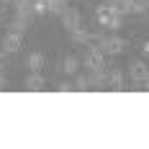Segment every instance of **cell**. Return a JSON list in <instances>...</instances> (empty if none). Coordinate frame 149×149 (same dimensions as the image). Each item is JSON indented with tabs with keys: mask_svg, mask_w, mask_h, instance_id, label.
Segmentation results:
<instances>
[{
	"mask_svg": "<svg viewBox=\"0 0 149 149\" xmlns=\"http://www.w3.org/2000/svg\"><path fill=\"white\" fill-rule=\"evenodd\" d=\"M3 3H10V0H3Z\"/></svg>",
	"mask_w": 149,
	"mask_h": 149,
	"instance_id": "obj_25",
	"label": "cell"
},
{
	"mask_svg": "<svg viewBox=\"0 0 149 149\" xmlns=\"http://www.w3.org/2000/svg\"><path fill=\"white\" fill-rule=\"evenodd\" d=\"M46 80L41 77V72H31L29 77H26V90H44Z\"/></svg>",
	"mask_w": 149,
	"mask_h": 149,
	"instance_id": "obj_10",
	"label": "cell"
},
{
	"mask_svg": "<svg viewBox=\"0 0 149 149\" xmlns=\"http://www.w3.org/2000/svg\"><path fill=\"white\" fill-rule=\"evenodd\" d=\"M129 74H131V80H134V85H131L134 90L147 88V82H149V70H147V64H144V62L134 59V62H131V67H129Z\"/></svg>",
	"mask_w": 149,
	"mask_h": 149,
	"instance_id": "obj_2",
	"label": "cell"
},
{
	"mask_svg": "<svg viewBox=\"0 0 149 149\" xmlns=\"http://www.w3.org/2000/svg\"><path fill=\"white\" fill-rule=\"evenodd\" d=\"M31 23H33V10H31V8L15 10V18H13V23H10V31H21V33H23Z\"/></svg>",
	"mask_w": 149,
	"mask_h": 149,
	"instance_id": "obj_5",
	"label": "cell"
},
{
	"mask_svg": "<svg viewBox=\"0 0 149 149\" xmlns=\"http://www.w3.org/2000/svg\"><path fill=\"white\" fill-rule=\"evenodd\" d=\"M116 10H118L121 15H126V13H131V0H108Z\"/></svg>",
	"mask_w": 149,
	"mask_h": 149,
	"instance_id": "obj_15",
	"label": "cell"
},
{
	"mask_svg": "<svg viewBox=\"0 0 149 149\" xmlns=\"http://www.w3.org/2000/svg\"><path fill=\"white\" fill-rule=\"evenodd\" d=\"M147 5H149V0H131V13H136V15L147 13Z\"/></svg>",
	"mask_w": 149,
	"mask_h": 149,
	"instance_id": "obj_17",
	"label": "cell"
},
{
	"mask_svg": "<svg viewBox=\"0 0 149 149\" xmlns=\"http://www.w3.org/2000/svg\"><path fill=\"white\" fill-rule=\"evenodd\" d=\"M3 5H5V3H3V0H0V10H3Z\"/></svg>",
	"mask_w": 149,
	"mask_h": 149,
	"instance_id": "obj_24",
	"label": "cell"
},
{
	"mask_svg": "<svg viewBox=\"0 0 149 149\" xmlns=\"http://www.w3.org/2000/svg\"><path fill=\"white\" fill-rule=\"evenodd\" d=\"M77 67H80V59L77 57H64V64H62V72L67 74V77H72V74H77Z\"/></svg>",
	"mask_w": 149,
	"mask_h": 149,
	"instance_id": "obj_11",
	"label": "cell"
},
{
	"mask_svg": "<svg viewBox=\"0 0 149 149\" xmlns=\"http://www.w3.org/2000/svg\"><path fill=\"white\" fill-rule=\"evenodd\" d=\"M108 85L113 90H126L129 88V82H126V74L121 72V70H113V72L108 74Z\"/></svg>",
	"mask_w": 149,
	"mask_h": 149,
	"instance_id": "obj_9",
	"label": "cell"
},
{
	"mask_svg": "<svg viewBox=\"0 0 149 149\" xmlns=\"http://www.w3.org/2000/svg\"><path fill=\"white\" fill-rule=\"evenodd\" d=\"M5 57H8V54H5V52H3V49H0V70H3V67H5V64H8V59H5Z\"/></svg>",
	"mask_w": 149,
	"mask_h": 149,
	"instance_id": "obj_22",
	"label": "cell"
},
{
	"mask_svg": "<svg viewBox=\"0 0 149 149\" xmlns=\"http://www.w3.org/2000/svg\"><path fill=\"white\" fill-rule=\"evenodd\" d=\"M98 49L103 52L105 57H118L121 52L126 49V41L121 36H100L98 39Z\"/></svg>",
	"mask_w": 149,
	"mask_h": 149,
	"instance_id": "obj_1",
	"label": "cell"
},
{
	"mask_svg": "<svg viewBox=\"0 0 149 149\" xmlns=\"http://www.w3.org/2000/svg\"><path fill=\"white\" fill-rule=\"evenodd\" d=\"M10 3L15 5V10H23V8H31L33 5V0H10Z\"/></svg>",
	"mask_w": 149,
	"mask_h": 149,
	"instance_id": "obj_20",
	"label": "cell"
},
{
	"mask_svg": "<svg viewBox=\"0 0 149 149\" xmlns=\"http://www.w3.org/2000/svg\"><path fill=\"white\" fill-rule=\"evenodd\" d=\"M121 26H123V15H113V18H111V21H108V23H105V29H111V31H118Z\"/></svg>",
	"mask_w": 149,
	"mask_h": 149,
	"instance_id": "obj_19",
	"label": "cell"
},
{
	"mask_svg": "<svg viewBox=\"0 0 149 149\" xmlns=\"http://www.w3.org/2000/svg\"><path fill=\"white\" fill-rule=\"evenodd\" d=\"M70 33H72V41H74V44H90V41H93V33L85 31V29H80V26H77L74 31H70Z\"/></svg>",
	"mask_w": 149,
	"mask_h": 149,
	"instance_id": "obj_13",
	"label": "cell"
},
{
	"mask_svg": "<svg viewBox=\"0 0 149 149\" xmlns=\"http://www.w3.org/2000/svg\"><path fill=\"white\" fill-rule=\"evenodd\" d=\"M5 85H8V77H5V74H3V72H0V90H3V88H5Z\"/></svg>",
	"mask_w": 149,
	"mask_h": 149,
	"instance_id": "obj_23",
	"label": "cell"
},
{
	"mask_svg": "<svg viewBox=\"0 0 149 149\" xmlns=\"http://www.w3.org/2000/svg\"><path fill=\"white\" fill-rule=\"evenodd\" d=\"M82 64L88 67L90 72H98V70H105V54L98 49V46H90L82 57Z\"/></svg>",
	"mask_w": 149,
	"mask_h": 149,
	"instance_id": "obj_3",
	"label": "cell"
},
{
	"mask_svg": "<svg viewBox=\"0 0 149 149\" xmlns=\"http://www.w3.org/2000/svg\"><path fill=\"white\" fill-rule=\"evenodd\" d=\"M88 82H90V90H105V88H108V74H105V70L93 72L88 77Z\"/></svg>",
	"mask_w": 149,
	"mask_h": 149,
	"instance_id": "obj_8",
	"label": "cell"
},
{
	"mask_svg": "<svg viewBox=\"0 0 149 149\" xmlns=\"http://www.w3.org/2000/svg\"><path fill=\"white\" fill-rule=\"evenodd\" d=\"M26 64H29L31 72H41V67H44V54H41V52H33L29 59H26Z\"/></svg>",
	"mask_w": 149,
	"mask_h": 149,
	"instance_id": "obj_12",
	"label": "cell"
},
{
	"mask_svg": "<svg viewBox=\"0 0 149 149\" xmlns=\"http://www.w3.org/2000/svg\"><path fill=\"white\" fill-rule=\"evenodd\" d=\"M21 46H23V33H21V31H8V33L3 36V52H5V54L21 52Z\"/></svg>",
	"mask_w": 149,
	"mask_h": 149,
	"instance_id": "obj_4",
	"label": "cell"
},
{
	"mask_svg": "<svg viewBox=\"0 0 149 149\" xmlns=\"http://www.w3.org/2000/svg\"><path fill=\"white\" fill-rule=\"evenodd\" d=\"M72 85H70V82H57V93H72Z\"/></svg>",
	"mask_w": 149,
	"mask_h": 149,
	"instance_id": "obj_21",
	"label": "cell"
},
{
	"mask_svg": "<svg viewBox=\"0 0 149 149\" xmlns=\"http://www.w3.org/2000/svg\"><path fill=\"white\" fill-rule=\"evenodd\" d=\"M74 77V82H72V88L80 93V90H90V82H88V74H72Z\"/></svg>",
	"mask_w": 149,
	"mask_h": 149,
	"instance_id": "obj_16",
	"label": "cell"
},
{
	"mask_svg": "<svg viewBox=\"0 0 149 149\" xmlns=\"http://www.w3.org/2000/svg\"><path fill=\"white\" fill-rule=\"evenodd\" d=\"M46 3H49V0H33V5H31L33 15H44L46 13Z\"/></svg>",
	"mask_w": 149,
	"mask_h": 149,
	"instance_id": "obj_18",
	"label": "cell"
},
{
	"mask_svg": "<svg viewBox=\"0 0 149 149\" xmlns=\"http://www.w3.org/2000/svg\"><path fill=\"white\" fill-rule=\"evenodd\" d=\"M64 8H67V0H49L46 3V13H54V15H59Z\"/></svg>",
	"mask_w": 149,
	"mask_h": 149,
	"instance_id": "obj_14",
	"label": "cell"
},
{
	"mask_svg": "<svg viewBox=\"0 0 149 149\" xmlns=\"http://www.w3.org/2000/svg\"><path fill=\"white\" fill-rule=\"evenodd\" d=\"M59 18H62V26L67 31H74L80 26V10H77V8H64L59 13Z\"/></svg>",
	"mask_w": 149,
	"mask_h": 149,
	"instance_id": "obj_6",
	"label": "cell"
},
{
	"mask_svg": "<svg viewBox=\"0 0 149 149\" xmlns=\"http://www.w3.org/2000/svg\"><path fill=\"white\" fill-rule=\"evenodd\" d=\"M95 15H98V23H100V26L105 29V23H108L113 15H118V10H116L111 3H100V5L95 8Z\"/></svg>",
	"mask_w": 149,
	"mask_h": 149,
	"instance_id": "obj_7",
	"label": "cell"
}]
</instances>
